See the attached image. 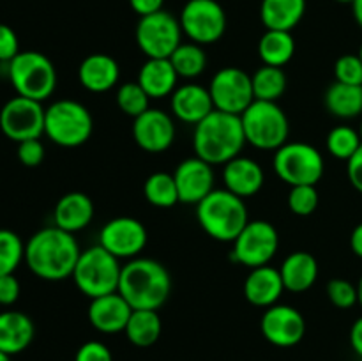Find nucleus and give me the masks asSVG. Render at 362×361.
<instances>
[{"instance_id": "1", "label": "nucleus", "mask_w": 362, "mask_h": 361, "mask_svg": "<svg viewBox=\"0 0 362 361\" xmlns=\"http://www.w3.org/2000/svg\"><path fill=\"white\" fill-rule=\"evenodd\" d=\"M81 250L76 237L59 227H46L25 244V262L37 278L60 282L73 276Z\"/></svg>"}, {"instance_id": "2", "label": "nucleus", "mask_w": 362, "mask_h": 361, "mask_svg": "<svg viewBox=\"0 0 362 361\" xmlns=\"http://www.w3.org/2000/svg\"><path fill=\"white\" fill-rule=\"evenodd\" d=\"M117 292L133 310H159L172 294V276L161 262L131 258L122 265Z\"/></svg>"}, {"instance_id": "3", "label": "nucleus", "mask_w": 362, "mask_h": 361, "mask_svg": "<svg viewBox=\"0 0 362 361\" xmlns=\"http://www.w3.org/2000/svg\"><path fill=\"white\" fill-rule=\"evenodd\" d=\"M246 144L240 115L214 110L194 126L193 147L198 158L211 165H226Z\"/></svg>"}, {"instance_id": "4", "label": "nucleus", "mask_w": 362, "mask_h": 361, "mask_svg": "<svg viewBox=\"0 0 362 361\" xmlns=\"http://www.w3.org/2000/svg\"><path fill=\"white\" fill-rule=\"evenodd\" d=\"M197 219L207 236L221 243H233L250 222L244 198L228 190H212L197 205Z\"/></svg>"}, {"instance_id": "5", "label": "nucleus", "mask_w": 362, "mask_h": 361, "mask_svg": "<svg viewBox=\"0 0 362 361\" xmlns=\"http://www.w3.org/2000/svg\"><path fill=\"white\" fill-rule=\"evenodd\" d=\"M240 122L246 144H251L260 151H278L288 140V117L274 101L255 99L240 113Z\"/></svg>"}, {"instance_id": "6", "label": "nucleus", "mask_w": 362, "mask_h": 361, "mask_svg": "<svg viewBox=\"0 0 362 361\" xmlns=\"http://www.w3.org/2000/svg\"><path fill=\"white\" fill-rule=\"evenodd\" d=\"M120 273L122 265L119 264V258L101 244H95L81 251L71 278L81 294L94 299L119 290Z\"/></svg>"}, {"instance_id": "7", "label": "nucleus", "mask_w": 362, "mask_h": 361, "mask_svg": "<svg viewBox=\"0 0 362 361\" xmlns=\"http://www.w3.org/2000/svg\"><path fill=\"white\" fill-rule=\"evenodd\" d=\"M94 119L88 108L73 99H60L45 110V134L60 147H80L90 138Z\"/></svg>"}, {"instance_id": "8", "label": "nucleus", "mask_w": 362, "mask_h": 361, "mask_svg": "<svg viewBox=\"0 0 362 361\" xmlns=\"http://www.w3.org/2000/svg\"><path fill=\"white\" fill-rule=\"evenodd\" d=\"M7 74L18 96L45 101L57 88V69L41 52H20L9 64Z\"/></svg>"}, {"instance_id": "9", "label": "nucleus", "mask_w": 362, "mask_h": 361, "mask_svg": "<svg viewBox=\"0 0 362 361\" xmlns=\"http://www.w3.org/2000/svg\"><path fill=\"white\" fill-rule=\"evenodd\" d=\"M276 176L290 186L313 184L317 186L325 170L324 156L317 147L304 142H286L274 151L272 159Z\"/></svg>"}, {"instance_id": "10", "label": "nucleus", "mask_w": 362, "mask_h": 361, "mask_svg": "<svg viewBox=\"0 0 362 361\" xmlns=\"http://www.w3.org/2000/svg\"><path fill=\"white\" fill-rule=\"evenodd\" d=\"M180 38V21L166 11L141 16L136 25V42L147 59H170L179 48Z\"/></svg>"}, {"instance_id": "11", "label": "nucleus", "mask_w": 362, "mask_h": 361, "mask_svg": "<svg viewBox=\"0 0 362 361\" xmlns=\"http://www.w3.org/2000/svg\"><path fill=\"white\" fill-rule=\"evenodd\" d=\"M279 248V234L272 223L265 219L247 222L243 232L233 241V260L255 269L267 265Z\"/></svg>"}, {"instance_id": "12", "label": "nucleus", "mask_w": 362, "mask_h": 361, "mask_svg": "<svg viewBox=\"0 0 362 361\" xmlns=\"http://www.w3.org/2000/svg\"><path fill=\"white\" fill-rule=\"evenodd\" d=\"M182 32L197 45H212L226 30V13L216 0H189L180 13Z\"/></svg>"}, {"instance_id": "13", "label": "nucleus", "mask_w": 362, "mask_h": 361, "mask_svg": "<svg viewBox=\"0 0 362 361\" xmlns=\"http://www.w3.org/2000/svg\"><path fill=\"white\" fill-rule=\"evenodd\" d=\"M45 110L41 101L14 96L0 110V130L16 144L41 138L45 134Z\"/></svg>"}, {"instance_id": "14", "label": "nucleus", "mask_w": 362, "mask_h": 361, "mask_svg": "<svg viewBox=\"0 0 362 361\" xmlns=\"http://www.w3.org/2000/svg\"><path fill=\"white\" fill-rule=\"evenodd\" d=\"M214 110L240 115L255 101L253 81L251 76L240 67H223L212 76L211 87Z\"/></svg>"}, {"instance_id": "15", "label": "nucleus", "mask_w": 362, "mask_h": 361, "mask_svg": "<svg viewBox=\"0 0 362 361\" xmlns=\"http://www.w3.org/2000/svg\"><path fill=\"white\" fill-rule=\"evenodd\" d=\"M99 244L117 258H136L147 244V229L131 216L110 219L99 232Z\"/></svg>"}, {"instance_id": "16", "label": "nucleus", "mask_w": 362, "mask_h": 361, "mask_svg": "<svg viewBox=\"0 0 362 361\" xmlns=\"http://www.w3.org/2000/svg\"><path fill=\"white\" fill-rule=\"evenodd\" d=\"M262 335L276 347H293L304 338L306 321L290 304H274L264 311L260 321Z\"/></svg>"}, {"instance_id": "17", "label": "nucleus", "mask_w": 362, "mask_h": 361, "mask_svg": "<svg viewBox=\"0 0 362 361\" xmlns=\"http://www.w3.org/2000/svg\"><path fill=\"white\" fill-rule=\"evenodd\" d=\"M133 138L145 152H165L175 140V124L163 110L148 108L133 120Z\"/></svg>"}, {"instance_id": "18", "label": "nucleus", "mask_w": 362, "mask_h": 361, "mask_svg": "<svg viewBox=\"0 0 362 361\" xmlns=\"http://www.w3.org/2000/svg\"><path fill=\"white\" fill-rule=\"evenodd\" d=\"M177 190H179V202L182 204L198 205L212 190H214V170L211 163L202 158L184 159L179 163L173 172Z\"/></svg>"}, {"instance_id": "19", "label": "nucleus", "mask_w": 362, "mask_h": 361, "mask_svg": "<svg viewBox=\"0 0 362 361\" xmlns=\"http://www.w3.org/2000/svg\"><path fill=\"white\" fill-rule=\"evenodd\" d=\"M133 308L119 292L94 297L88 306V322L99 333L113 335L126 329Z\"/></svg>"}, {"instance_id": "20", "label": "nucleus", "mask_w": 362, "mask_h": 361, "mask_svg": "<svg viewBox=\"0 0 362 361\" xmlns=\"http://www.w3.org/2000/svg\"><path fill=\"white\" fill-rule=\"evenodd\" d=\"M283 292H285V283H283L281 273L269 264L251 269L244 282V296L253 306H274Z\"/></svg>"}, {"instance_id": "21", "label": "nucleus", "mask_w": 362, "mask_h": 361, "mask_svg": "<svg viewBox=\"0 0 362 361\" xmlns=\"http://www.w3.org/2000/svg\"><path fill=\"white\" fill-rule=\"evenodd\" d=\"M223 180H225V190L232 191L240 198H250L262 190L265 173L255 159L237 156L225 165Z\"/></svg>"}, {"instance_id": "22", "label": "nucleus", "mask_w": 362, "mask_h": 361, "mask_svg": "<svg viewBox=\"0 0 362 361\" xmlns=\"http://www.w3.org/2000/svg\"><path fill=\"white\" fill-rule=\"evenodd\" d=\"M170 105L177 119L186 124H194V126L202 122L209 113L214 112V103H212L209 88L197 84H186L175 88Z\"/></svg>"}, {"instance_id": "23", "label": "nucleus", "mask_w": 362, "mask_h": 361, "mask_svg": "<svg viewBox=\"0 0 362 361\" xmlns=\"http://www.w3.org/2000/svg\"><path fill=\"white\" fill-rule=\"evenodd\" d=\"M120 78V67L112 55L90 53L81 60L78 67V80L88 92H108L117 85Z\"/></svg>"}, {"instance_id": "24", "label": "nucleus", "mask_w": 362, "mask_h": 361, "mask_svg": "<svg viewBox=\"0 0 362 361\" xmlns=\"http://www.w3.org/2000/svg\"><path fill=\"white\" fill-rule=\"evenodd\" d=\"M92 218H94V202L81 191H71L60 197L53 209L55 227L71 234L80 232L90 225Z\"/></svg>"}, {"instance_id": "25", "label": "nucleus", "mask_w": 362, "mask_h": 361, "mask_svg": "<svg viewBox=\"0 0 362 361\" xmlns=\"http://www.w3.org/2000/svg\"><path fill=\"white\" fill-rule=\"evenodd\" d=\"M35 335L32 319L23 311L6 310L0 314V350L14 356L27 349Z\"/></svg>"}, {"instance_id": "26", "label": "nucleus", "mask_w": 362, "mask_h": 361, "mask_svg": "<svg viewBox=\"0 0 362 361\" xmlns=\"http://www.w3.org/2000/svg\"><path fill=\"white\" fill-rule=\"evenodd\" d=\"M177 74L170 59H147L138 73V84L151 99H163L175 91Z\"/></svg>"}, {"instance_id": "27", "label": "nucleus", "mask_w": 362, "mask_h": 361, "mask_svg": "<svg viewBox=\"0 0 362 361\" xmlns=\"http://www.w3.org/2000/svg\"><path fill=\"white\" fill-rule=\"evenodd\" d=\"M279 273L285 283V290L296 294L306 292L318 278V262L308 251H293L283 260Z\"/></svg>"}, {"instance_id": "28", "label": "nucleus", "mask_w": 362, "mask_h": 361, "mask_svg": "<svg viewBox=\"0 0 362 361\" xmlns=\"http://www.w3.org/2000/svg\"><path fill=\"white\" fill-rule=\"evenodd\" d=\"M306 0H262L260 18L267 30L292 32L303 20Z\"/></svg>"}, {"instance_id": "29", "label": "nucleus", "mask_w": 362, "mask_h": 361, "mask_svg": "<svg viewBox=\"0 0 362 361\" xmlns=\"http://www.w3.org/2000/svg\"><path fill=\"white\" fill-rule=\"evenodd\" d=\"M325 108L339 119H354L362 113V85L334 81L324 96Z\"/></svg>"}, {"instance_id": "30", "label": "nucleus", "mask_w": 362, "mask_h": 361, "mask_svg": "<svg viewBox=\"0 0 362 361\" xmlns=\"http://www.w3.org/2000/svg\"><path fill=\"white\" fill-rule=\"evenodd\" d=\"M296 53V39L290 32L267 30L258 41V55L265 66L283 67Z\"/></svg>"}, {"instance_id": "31", "label": "nucleus", "mask_w": 362, "mask_h": 361, "mask_svg": "<svg viewBox=\"0 0 362 361\" xmlns=\"http://www.w3.org/2000/svg\"><path fill=\"white\" fill-rule=\"evenodd\" d=\"M161 329L163 324L158 310H133L124 333L133 345L151 347L159 340Z\"/></svg>"}, {"instance_id": "32", "label": "nucleus", "mask_w": 362, "mask_h": 361, "mask_svg": "<svg viewBox=\"0 0 362 361\" xmlns=\"http://www.w3.org/2000/svg\"><path fill=\"white\" fill-rule=\"evenodd\" d=\"M251 81H253L255 99H260V101L276 103L286 91V74L283 67L265 66L264 64L260 69L255 71Z\"/></svg>"}, {"instance_id": "33", "label": "nucleus", "mask_w": 362, "mask_h": 361, "mask_svg": "<svg viewBox=\"0 0 362 361\" xmlns=\"http://www.w3.org/2000/svg\"><path fill=\"white\" fill-rule=\"evenodd\" d=\"M144 195L148 204L156 207L168 209L179 204V190H177L173 173L156 172L148 176L144 184Z\"/></svg>"}, {"instance_id": "34", "label": "nucleus", "mask_w": 362, "mask_h": 361, "mask_svg": "<svg viewBox=\"0 0 362 361\" xmlns=\"http://www.w3.org/2000/svg\"><path fill=\"white\" fill-rule=\"evenodd\" d=\"M170 62L175 67L179 78H197L207 67V55L197 42H180L179 48L172 53Z\"/></svg>"}, {"instance_id": "35", "label": "nucleus", "mask_w": 362, "mask_h": 361, "mask_svg": "<svg viewBox=\"0 0 362 361\" xmlns=\"http://www.w3.org/2000/svg\"><path fill=\"white\" fill-rule=\"evenodd\" d=\"M25 260V244L16 232L0 229V276L14 275Z\"/></svg>"}, {"instance_id": "36", "label": "nucleus", "mask_w": 362, "mask_h": 361, "mask_svg": "<svg viewBox=\"0 0 362 361\" xmlns=\"http://www.w3.org/2000/svg\"><path fill=\"white\" fill-rule=\"evenodd\" d=\"M362 145V138L359 131L350 126H336L327 134V151L334 158L349 161Z\"/></svg>"}, {"instance_id": "37", "label": "nucleus", "mask_w": 362, "mask_h": 361, "mask_svg": "<svg viewBox=\"0 0 362 361\" xmlns=\"http://www.w3.org/2000/svg\"><path fill=\"white\" fill-rule=\"evenodd\" d=\"M148 103H151V98L140 87L138 81L122 84L119 87V91H117V106L120 108V112L133 117V119H136V117H140L141 113L151 108Z\"/></svg>"}, {"instance_id": "38", "label": "nucleus", "mask_w": 362, "mask_h": 361, "mask_svg": "<svg viewBox=\"0 0 362 361\" xmlns=\"http://www.w3.org/2000/svg\"><path fill=\"white\" fill-rule=\"evenodd\" d=\"M318 207V191L313 184L292 186L288 193V209L297 216H310Z\"/></svg>"}, {"instance_id": "39", "label": "nucleus", "mask_w": 362, "mask_h": 361, "mask_svg": "<svg viewBox=\"0 0 362 361\" xmlns=\"http://www.w3.org/2000/svg\"><path fill=\"white\" fill-rule=\"evenodd\" d=\"M327 296L334 306L341 310H349L354 304L359 303L357 297V285L350 283L345 278H334L327 283Z\"/></svg>"}, {"instance_id": "40", "label": "nucleus", "mask_w": 362, "mask_h": 361, "mask_svg": "<svg viewBox=\"0 0 362 361\" xmlns=\"http://www.w3.org/2000/svg\"><path fill=\"white\" fill-rule=\"evenodd\" d=\"M336 81L346 85H362V60L359 55H341L334 64Z\"/></svg>"}, {"instance_id": "41", "label": "nucleus", "mask_w": 362, "mask_h": 361, "mask_svg": "<svg viewBox=\"0 0 362 361\" xmlns=\"http://www.w3.org/2000/svg\"><path fill=\"white\" fill-rule=\"evenodd\" d=\"M18 159L23 166L34 168L39 166L45 159V145L39 138H32V140H25L18 144Z\"/></svg>"}, {"instance_id": "42", "label": "nucleus", "mask_w": 362, "mask_h": 361, "mask_svg": "<svg viewBox=\"0 0 362 361\" xmlns=\"http://www.w3.org/2000/svg\"><path fill=\"white\" fill-rule=\"evenodd\" d=\"M20 53L18 35L9 25L0 23V62L9 64Z\"/></svg>"}, {"instance_id": "43", "label": "nucleus", "mask_w": 362, "mask_h": 361, "mask_svg": "<svg viewBox=\"0 0 362 361\" xmlns=\"http://www.w3.org/2000/svg\"><path fill=\"white\" fill-rule=\"evenodd\" d=\"M74 361H113V356L105 343L90 340L78 349Z\"/></svg>"}, {"instance_id": "44", "label": "nucleus", "mask_w": 362, "mask_h": 361, "mask_svg": "<svg viewBox=\"0 0 362 361\" xmlns=\"http://www.w3.org/2000/svg\"><path fill=\"white\" fill-rule=\"evenodd\" d=\"M21 292L20 282L14 275L0 276V304L2 306H11L18 301Z\"/></svg>"}, {"instance_id": "45", "label": "nucleus", "mask_w": 362, "mask_h": 361, "mask_svg": "<svg viewBox=\"0 0 362 361\" xmlns=\"http://www.w3.org/2000/svg\"><path fill=\"white\" fill-rule=\"evenodd\" d=\"M346 173L349 180L359 193H362V145L357 149L356 154L346 161Z\"/></svg>"}, {"instance_id": "46", "label": "nucleus", "mask_w": 362, "mask_h": 361, "mask_svg": "<svg viewBox=\"0 0 362 361\" xmlns=\"http://www.w3.org/2000/svg\"><path fill=\"white\" fill-rule=\"evenodd\" d=\"M163 2L165 0H129L131 7L140 18L163 11Z\"/></svg>"}, {"instance_id": "47", "label": "nucleus", "mask_w": 362, "mask_h": 361, "mask_svg": "<svg viewBox=\"0 0 362 361\" xmlns=\"http://www.w3.org/2000/svg\"><path fill=\"white\" fill-rule=\"evenodd\" d=\"M350 343H352V349L356 350L357 356L362 360V317L357 319L352 324V329H350Z\"/></svg>"}, {"instance_id": "48", "label": "nucleus", "mask_w": 362, "mask_h": 361, "mask_svg": "<svg viewBox=\"0 0 362 361\" xmlns=\"http://www.w3.org/2000/svg\"><path fill=\"white\" fill-rule=\"evenodd\" d=\"M350 246H352L354 253L362 258V223L354 229L352 236H350Z\"/></svg>"}, {"instance_id": "49", "label": "nucleus", "mask_w": 362, "mask_h": 361, "mask_svg": "<svg viewBox=\"0 0 362 361\" xmlns=\"http://www.w3.org/2000/svg\"><path fill=\"white\" fill-rule=\"evenodd\" d=\"M352 11H354V18H356L357 25L362 28V0H354Z\"/></svg>"}, {"instance_id": "50", "label": "nucleus", "mask_w": 362, "mask_h": 361, "mask_svg": "<svg viewBox=\"0 0 362 361\" xmlns=\"http://www.w3.org/2000/svg\"><path fill=\"white\" fill-rule=\"evenodd\" d=\"M357 297H359V304L362 306V276H361L359 283H357Z\"/></svg>"}, {"instance_id": "51", "label": "nucleus", "mask_w": 362, "mask_h": 361, "mask_svg": "<svg viewBox=\"0 0 362 361\" xmlns=\"http://www.w3.org/2000/svg\"><path fill=\"white\" fill-rule=\"evenodd\" d=\"M0 361H11V356H7L6 353H2V350H0Z\"/></svg>"}, {"instance_id": "52", "label": "nucleus", "mask_w": 362, "mask_h": 361, "mask_svg": "<svg viewBox=\"0 0 362 361\" xmlns=\"http://www.w3.org/2000/svg\"><path fill=\"white\" fill-rule=\"evenodd\" d=\"M336 2H341V4H352L354 0H336Z\"/></svg>"}, {"instance_id": "53", "label": "nucleus", "mask_w": 362, "mask_h": 361, "mask_svg": "<svg viewBox=\"0 0 362 361\" xmlns=\"http://www.w3.org/2000/svg\"><path fill=\"white\" fill-rule=\"evenodd\" d=\"M357 55L361 57V60H362V45H361V48H359V53H357Z\"/></svg>"}, {"instance_id": "54", "label": "nucleus", "mask_w": 362, "mask_h": 361, "mask_svg": "<svg viewBox=\"0 0 362 361\" xmlns=\"http://www.w3.org/2000/svg\"><path fill=\"white\" fill-rule=\"evenodd\" d=\"M359 134H361V138H362V120H361V127H359Z\"/></svg>"}, {"instance_id": "55", "label": "nucleus", "mask_w": 362, "mask_h": 361, "mask_svg": "<svg viewBox=\"0 0 362 361\" xmlns=\"http://www.w3.org/2000/svg\"><path fill=\"white\" fill-rule=\"evenodd\" d=\"M361 361H362V360H361Z\"/></svg>"}]
</instances>
